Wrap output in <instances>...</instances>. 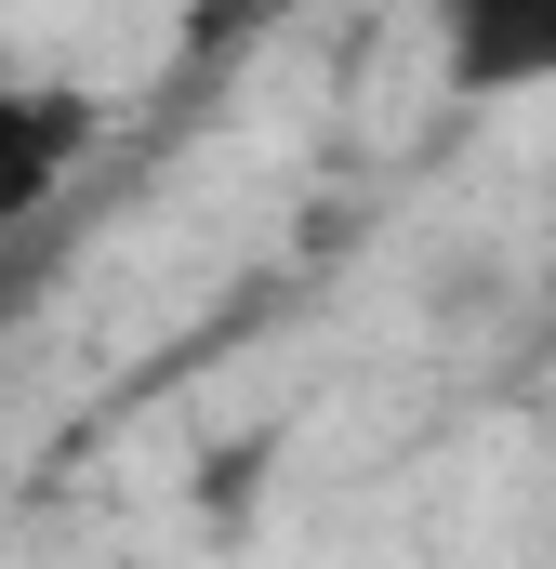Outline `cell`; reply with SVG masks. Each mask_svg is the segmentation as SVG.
<instances>
[{
	"instance_id": "6da1fadb",
	"label": "cell",
	"mask_w": 556,
	"mask_h": 569,
	"mask_svg": "<svg viewBox=\"0 0 556 569\" xmlns=\"http://www.w3.org/2000/svg\"><path fill=\"white\" fill-rule=\"evenodd\" d=\"M93 133H107V107H93L80 80L0 53V239H27V226L67 199V172L93 159Z\"/></svg>"
},
{
	"instance_id": "7a4b0ae2",
	"label": "cell",
	"mask_w": 556,
	"mask_h": 569,
	"mask_svg": "<svg viewBox=\"0 0 556 569\" xmlns=\"http://www.w3.org/2000/svg\"><path fill=\"white\" fill-rule=\"evenodd\" d=\"M437 80L464 107L556 93V0H437Z\"/></svg>"
},
{
	"instance_id": "3957f363",
	"label": "cell",
	"mask_w": 556,
	"mask_h": 569,
	"mask_svg": "<svg viewBox=\"0 0 556 569\" xmlns=\"http://www.w3.org/2000/svg\"><path fill=\"white\" fill-rule=\"evenodd\" d=\"M544 252H556V239H544Z\"/></svg>"
}]
</instances>
